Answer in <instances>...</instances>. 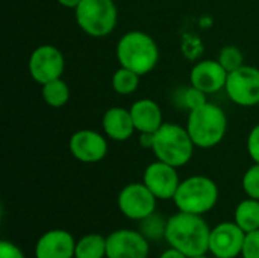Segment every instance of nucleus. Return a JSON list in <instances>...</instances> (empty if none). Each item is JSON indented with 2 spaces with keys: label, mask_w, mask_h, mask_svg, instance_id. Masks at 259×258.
<instances>
[{
  "label": "nucleus",
  "mask_w": 259,
  "mask_h": 258,
  "mask_svg": "<svg viewBox=\"0 0 259 258\" xmlns=\"http://www.w3.org/2000/svg\"><path fill=\"white\" fill-rule=\"evenodd\" d=\"M211 228L200 214L179 211L167 220L165 242L187 257L203 255L209 251Z\"/></svg>",
  "instance_id": "1"
},
{
  "label": "nucleus",
  "mask_w": 259,
  "mask_h": 258,
  "mask_svg": "<svg viewBox=\"0 0 259 258\" xmlns=\"http://www.w3.org/2000/svg\"><path fill=\"white\" fill-rule=\"evenodd\" d=\"M117 59L120 67H126L143 76L150 73L159 61L156 41L146 32L131 30L117 44Z\"/></svg>",
  "instance_id": "2"
},
{
  "label": "nucleus",
  "mask_w": 259,
  "mask_h": 258,
  "mask_svg": "<svg viewBox=\"0 0 259 258\" xmlns=\"http://www.w3.org/2000/svg\"><path fill=\"white\" fill-rule=\"evenodd\" d=\"M228 117L225 111L206 102L205 105L190 111L187 131L197 148L209 149L217 146L226 135Z\"/></svg>",
  "instance_id": "3"
},
{
  "label": "nucleus",
  "mask_w": 259,
  "mask_h": 258,
  "mask_svg": "<svg viewBox=\"0 0 259 258\" xmlns=\"http://www.w3.org/2000/svg\"><path fill=\"white\" fill-rule=\"evenodd\" d=\"M194 143L187 131L176 123H162L155 132L153 154L159 161H164L173 167H182L190 163L194 154Z\"/></svg>",
  "instance_id": "4"
},
{
  "label": "nucleus",
  "mask_w": 259,
  "mask_h": 258,
  "mask_svg": "<svg viewBox=\"0 0 259 258\" xmlns=\"http://www.w3.org/2000/svg\"><path fill=\"white\" fill-rule=\"evenodd\" d=\"M173 201L179 211L202 216L215 207L219 201V187L208 176H190L179 184Z\"/></svg>",
  "instance_id": "5"
},
{
  "label": "nucleus",
  "mask_w": 259,
  "mask_h": 258,
  "mask_svg": "<svg viewBox=\"0 0 259 258\" xmlns=\"http://www.w3.org/2000/svg\"><path fill=\"white\" fill-rule=\"evenodd\" d=\"M79 27L90 36H106L117 26V6L112 0H82L74 9Z\"/></svg>",
  "instance_id": "6"
},
{
  "label": "nucleus",
  "mask_w": 259,
  "mask_h": 258,
  "mask_svg": "<svg viewBox=\"0 0 259 258\" xmlns=\"http://www.w3.org/2000/svg\"><path fill=\"white\" fill-rule=\"evenodd\" d=\"M231 100L240 106L259 105V68L243 65L228 75L225 87Z\"/></svg>",
  "instance_id": "7"
},
{
  "label": "nucleus",
  "mask_w": 259,
  "mask_h": 258,
  "mask_svg": "<svg viewBox=\"0 0 259 258\" xmlns=\"http://www.w3.org/2000/svg\"><path fill=\"white\" fill-rule=\"evenodd\" d=\"M158 198L144 182L127 184L118 195V208L131 220H144L156 210Z\"/></svg>",
  "instance_id": "8"
},
{
  "label": "nucleus",
  "mask_w": 259,
  "mask_h": 258,
  "mask_svg": "<svg viewBox=\"0 0 259 258\" xmlns=\"http://www.w3.org/2000/svg\"><path fill=\"white\" fill-rule=\"evenodd\" d=\"M65 68L62 52L50 44L36 47L29 58V73L32 79L41 85L59 79Z\"/></svg>",
  "instance_id": "9"
},
{
  "label": "nucleus",
  "mask_w": 259,
  "mask_h": 258,
  "mask_svg": "<svg viewBox=\"0 0 259 258\" xmlns=\"http://www.w3.org/2000/svg\"><path fill=\"white\" fill-rule=\"evenodd\" d=\"M149 240L138 231L118 230L106 237V258H147Z\"/></svg>",
  "instance_id": "10"
},
{
  "label": "nucleus",
  "mask_w": 259,
  "mask_h": 258,
  "mask_svg": "<svg viewBox=\"0 0 259 258\" xmlns=\"http://www.w3.org/2000/svg\"><path fill=\"white\" fill-rule=\"evenodd\" d=\"M246 233L234 222L219 224L211 230L209 252L215 258H235L243 252Z\"/></svg>",
  "instance_id": "11"
},
{
  "label": "nucleus",
  "mask_w": 259,
  "mask_h": 258,
  "mask_svg": "<svg viewBox=\"0 0 259 258\" xmlns=\"http://www.w3.org/2000/svg\"><path fill=\"white\" fill-rule=\"evenodd\" d=\"M71 155L87 164L102 161L108 154V141L106 138L93 129H80L74 132L68 143Z\"/></svg>",
  "instance_id": "12"
},
{
  "label": "nucleus",
  "mask_w": 259,
  "mask_h": 258,
  "mask_svg": "<svg viewBox=\"0 0 259 258\" xmlns=\"http://www.w3.org/2000/svg\"><path fill=\"white\" fill-rule=\"evenodd\" d=\"M143 182L158 199L162 201L173 199L181 184L176 167L159 160L147 166L144 170Z\"/></svg>",
  "instance_id": "13"
},
{
  "label": "nucleus",
  "mask_w": 259,
  "mask_h": 258,
  "mask_svg": "<svg viewBox=\"0 0 259 258\" xmlns=\"http://www.w3.org/2000/svg\"><path fill=\"white\" fill-rule=\"evenodd\" d=\"M228 75L229 73L223 68L219 59H205L193 67L190 81L191 85L197 87L203 93L212 94L226 87Z\"/></svg>",
  "instance_id": "14"
},
{
  "label": "nucleus",
  "mask_w": 259,
  "mask_h": 258,
  "mask_svg": "<svg viewBox=\"0 0 259 258\" xmlns=\"http://www.w3.org/2000/svg\"><path fill=\"white\" fill-rule=\"evenodd\" d=\"M76 240L65 230H52L42 234L35 246L36 258H74Z\"/></svg>",
  "instance_id": "15"
},
{
  "label": "nucleus",
  "mask_w": 259,
  "mask_h": 258,
  "mask_svg": "<svg viewBox=\"0 0 259 258\" xmlns=\"http://www.w3.org/2000/svg\"><path fill=\"white\" fill-rule=\"evenodd\" d=\"M103 131L105 134L115 141H126L134 135L135 125L131 114V109L121 106H112L103 114Z\"/></svg>",
  "instance_id": "16"
},
{
  "label": "nucleus",
  "mask_w": 259,
  "mask_h": 258,
  "mask_svg": "<svg viewBox=\"0 0 259 258\" xmlns=\"http://www.w3.org/2000/svg\"><path fill=\"white\" fill-rule=\"evenodd\" d=\"M135 129L141 132H156L162 126V113L152 99H140L131 106Z\"/></svg>",
  "instance_id": "17"
},
{
  "label": "nucleus",
  "mask_w": 259,
  "mask_h": 258,
  "mask_svg": "<svg viewBox=\"0 0 259 258\" xmlns=\"http://www.w3.org/2000/svg\"><path fill=\"white\" fill-rule=\"evenodd\" d=\"M235 224L247 234L259 230V201L249 198L238 204L235 210Z\"/></svg>",
  "instance_id": "18"
},
{
  "label": "nucleus",
  "mask_w": 259,
  "mask_h": 258,
  "mask_svg": "<svg viewBox=\"0 0 259 258\" xmlns=\"http://www.w3.org/2000/svg\"><path fill=\"white\" fill-rule=\"evenodd\" d=\"M106 257V237L100 234H88L76 242L74 258Z\"/></svg>",
  "instance_id": "19"
},
{
  "label": "nucleus",
  "mask_w": 259,
  "mask_h": 258,
  "mask_svg": "<svg viewBox=\"0 0 259 258\" xmlns=\"http://www.w3.org/2000/svg\"><path fill=\"white\" fill-rule=\"evenodd\" d=\"M41 93H42L44 102L53 108L64 106L70 99V88H68L67 82H64L61 78L44 84Z\"/></svg>",
  "instance_id": "20"
},
{
  "label": "nucleus",
  "mask_w": 259,
  "mask_h": 258,
  "mask_svg": "<svg viewBox=\"0 0 259 258\" xmlns=\"http://www.w3.org/2000/svg\"><path fill=\"white\" fill-rule=\"evenodd\" d=\"M138 85H140V75H137L135 71L126 67H120L112 76V88L121 96L132 94L138 88Z\"/></svg>",
  "instance_id": "21"
},
{
  "label": "nucleus",
  "mask_w": 259,
  "mask_h": 258,
  "mask_svg": "<svg viewBox=\"0 0 259 258\" xmlns=\"http://www.w3.org/2000/svg\"><path fill=\"white\" fill-rule=\"evenodd\" d=\"M219 62L223 65V68L231 73L238 70L240 67L244 65V56L241 53V50L237 46H225L220 53H219Z\"/></svg>",
  "instance_id": "22"
},
{
  "label": "nucleus",
  "mask_w": 259,
  "mask_h": 258,
  "mask_svg": "<svg viewBox=\"0 0 259 258\" xmlns=\"http://www.w3.org/2000/svg\"><path fill=\"white\" fill-rule=\"evenodd\" d=\"M165 227L167 222H164L161 216L153 213L144 220H141V234L147 240H158L165 236Z\"/></svg>",
  "instance_id": "23"
},
{
  "label": "nucleus",
  "mask_w": 259,
  "mask_h": 258,
  "mask_svg": "<svg viewBox=\"0 0 259 258\" xmlns=\"http://www.w3.org/2000/svg\"><path fill=\"white\" fill-rule=\"evenodd\" d=\"M205 103H206V93H203L197 87L191 85V87L182 90V105L188 111H193Z\"/></svg>",
  "instance_id": "24"
},
{
  "label": "nucleus",
  "mask_w": 259,
  "mask_h": 258,
  "mask_svg": "<svg viewBox=\"0 0 259 258\" xmlns=\"http://www.w3.org/2000/svg\"><path fill=\"white\" fill-rule=\"evenodd\" d=\"M243 190L249 198L259 201V164L255 163L243 176Z\"/></svg>",
  "instance_id": "25"
},
{
  "label": "nucleus",
  "mask_w": 259,
  "mask_h": 258,
  "mask_svg": "<svg viewBox=\"0 0 259 258\" xmlns=\"http://www.w3.org/2000/svg\"><path fill=\"white\" fill-rule=\"evenodd\" d=\"M241 255L243 258H259V230L246 234Z\"/></svg>",
  "instance_id": "26"
},
{
  "label": "nucleus",
  "mask_w": 259,
  "mask_h": 258,
  "mask_svg": "<svg viewBox=\"0 0 259 258\" xmlns=\"http://www.w3.org/2000/svg\"><path fill=\"white\" fill-rule=\"evenodd\" d=\"M247 151L253 163L259 164V123L250 131L247 138Z\"/></svg>",
  "instance_id": "27"
},
{
  "label": "nucleus",
  "mask_w": 259,
  "mask_h": 258,
  "mask_svg": "<svg viewBox=\"0 0 259 258\" xmlns=\"http://www.w3.org/2000/svg\"><path fill=\"white\" fill-rule=\"evenodd\" d=\"M0 258H26V257H24V254L21 252V249H20L17 245H14V243H11V242L3 240V242L0 243Z\"/></svg>",
  "instance_id": "28"
},
{
  "label": "nucleus",
  "mask_w": 259,
  "mask_h": 258,
  "mask_svg": "<svg viewBox=\"0 0 259 258\" xmlns=\"http://www.w3.org/2000/svg\"><path fill=\"white\" fill-rule=\"evenodd\" d=\"M155 140V132H141L140 135V146L144 149H152Z\"/></svg>",
  "instance_id": "29"
},
{
  "label": "nucleus",
  "mask_w": 259,
  "mask_h": 258,
  "mask_svg": "<svg viewBox=\"0 0 259 258\" xmlns=\"http://www.w3.org/2000/svg\"><path fill=\"white\" fill-rule=\"evenodd\" d=\"M159 258H188V257H187L184 252H181V251H178V249H175V248H171V246H170V249L164 251Z\"/></svg>",
  "instance_id": "30"
},
{
  "label": "nucleus",
  "mask_w": 259,
  "mask_h": 258,
  "mask_svg": "<svg viewBox=\"0 0 259 258\" xmlns=\"http://www.w3.org/2000/svg\"><path fill=\"white\" fill-rule=\"evenodd\" d=\"M59 5H62V6H65V8H71V9H76L77 6H79V3L82 2V0H56Z\"/></svg>",
  "instance_id": "31"
},
{
  "label": "nucleus",
  "mask_w": 259,
  "mask_h": 258,
  "mask_svg": "<svg viewBox=\"0 0 259 258\" xmlns=\"http://www.w3.org/2000/svg\"><path fill=\"white\" fill-rule=\"evenodd\" d=\"M188 258H209V257H206V254H203V255H196V257H188Z\"/></svg>",
  "instance_id": "32"
}]
</instances>
